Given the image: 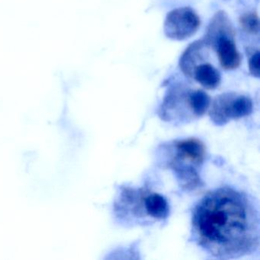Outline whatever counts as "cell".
<instances>
[{"label":"cell","instance_id":"cell-1","mask_svg":"<svg viewBox=\"0 0 260 260\" xmlns=\"http://www.w3.org/2000/svg\"><path fill=\"white\" fill-rule=\"evenodd\" d=\"M193 236L211 256L237 258L259 244L258 213L246 193L221 187L205 194L192 216Z\"/></svg>","mask_w":260,"mask_h":260},{"label":"cell","instance_id":"cell-2","mask_svg":"<svg viewBox=\"0 0 260 260\" xmlns=\"http://www.w3.org/2000/svg\"><path fill=\"white\" fill-rule=\"evenodd\" d=\"M173 157L167 166L173 170L182 188L194 190L203 185L198 170L206 156V147L197 138L177 141L172 146Z\"/></svg>","mask_w":260,"mask_h":260},{"label":"cell","instance_id":"cell-3","mask_svg":"<svg viewBox=\"0 0 260 260\" xmlns=\"http://www.w3.org/2000/svg\"><path fill=\"white\" fill-rule=\"evenodd\" d=\"M252 101L247 95L237 92H225L217 95L211 106L210 118L218 126L224 125L231 120L240 119L252 112Z\"/></svg>","mask_w":260,"mask_h":260},{"label":"cell","instance_id":"cell-4","mask_svg":"<svg viewBox=\"0 0 260 260\" xmlns=\"http://www.w3.org/2000/svg\"><path fill=\"white\" fill-rule=\"evenodd\" d=\"M200 25V18L193 9L181 7L167 14L164 22V33L172 40L183 41L194 36Z\"/></svg>","mask_w":260,"mask_h":260},{"label":"cell","instance_id":"cell-5","mask_svg":"<svg viewBox=\"0 0 260 260\" xmlns=\"http://www.w3.org/2000/svg\"><path fill=\"white\" fill-rule=\"evenodd\" d=\"M191 89L185 85H176L167 92L159 109V115L164 121H173L175 114L176 120L188 121L194 118L190 106Z\"/></svg>","mask_w":260,"mask_h":260},{"label":"cell","instance_id":"cell-6","mask_svg":"<svg viewBox=\"0 0 260 260\" xmlns=\"http://www.w3.org/2000/svg\"><path fill=\"white\" fill-rule=\"evenodd\" d=\"M233 36L221 38L217 40L211 50L215 51L220 66L225 71H233L240 67L241 54L239 52Z\"/></svg>","mask_w":260,"mask_h":260},{"label":"cell","instance_id":"cell-7","mask_svg":"<svg viewBox=\"0 0 260 260\" xmlns=\"http://www.w3.org/2000/svg\"><path fill=\"white\" fill-rule=\"evenodd\" d=\"M211 48L202 41H198L186 48L179 60V67L182 73L191 78L193 71L204 62L208 61Z\"/></svg>","mask_w":260,"mask_h":260},{"label":"cell","instance_id":"cell-8","mask_svg":"<svg viewBox=\"0 0 260 260\" xmlns=\"http://www.w3.org/2000/svg\"><path fill=\"white\" fill-rule=\"evenodd\" d=\"M235 28L228 15L224 12L220 11L216 13L210 22L204 42L211 50L218 39L228 36L235 37Z\"/></svg>","mask_w":260,"mask_h":260},{"label":"cell","instance_id":"cell-9","mask_svg":"<svg viewBox=\"0 0 260 260\" xmlns=\"http://www.w3.org/2000/svg\"><path fill=\"white\" fill-rule=\"evenodd\" d=\"M191 78L194 79L201 86L209 90L217 89L221 81L218 70L208 61L199 64L193 71Z\"/></svg>","mask_w":260,"mask_h":260},{"label":"cell","instance_id":"cell-10","mask_svg":"<svg viewBox=\"0 0 260 260\" xmlns=\"http://www.w3.org/2000/svg\"><path fill=\"white\" fill-rule=\"evenodd\" d=\"M145 213L152 218L165 220L168 217L170 207L167 199L156 192H145L144 196Z\"/></svg>","mask_w":260,"mask_h":260},{"label":"cell","instance_id":"cell-11","mask_svg":"<svg viewBox=\"0 0 260 260\" xmlns=\"http://www.w3.org/2000/svg\"><path fill=\"white\" fill-rule=\"evenodd\" d=\"M211 105L209 95L202 89H191L190 106L194 118H200L206 113Z\"/></svg>","mask_w":260,"mask_h":260},{"label":"cell","instance_id":"cell-12","mask_svg":"<svg viewBox=\"0 0 260 260\" xmlns=\"http://www.w3.org/2000/svg\"><path fill=\"white\" fill-rule=\"evenodd\" d=\"M240 25L242 29L248 34L256 36L259 33V19L256 13H247L242 15Z\"/></svg>","mask_w":260,"mask_h":260},{"label":"cell","instance_id":"cell-13","mask_svg":"<svg viewBox=\"0 0 260 260\" xmlns=\"http://www.w3.org/2000/svg\"><path fill=\"white\" fill-rule=\"evenodd\" d=\"M260 54L258 50H256L255 52L252 53L251 57L249 59V70L250 74L253 77H259L260 69Z\"/></svg>","mask_w":260,"mask_h":260}]
</instances>
